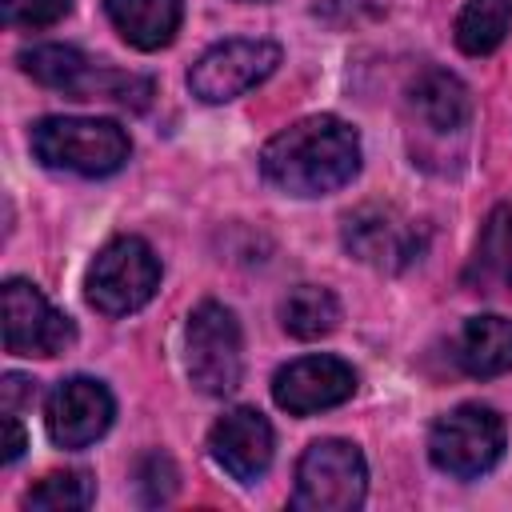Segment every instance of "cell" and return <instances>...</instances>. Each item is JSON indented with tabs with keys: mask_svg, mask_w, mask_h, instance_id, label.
Segmentation results:
<instances>
[{
	"mask_svg": "<svg viewBox=\"0 0 512 512\" xmlns=\"http://www.w3.org/2000/svg\"><path fill=\"white\" fill-rule=\"evenodd\" d=\"M476 292H500L512 284V208L500 204L492 208L480 240H476V256L468 264L464 276Z\"/></svg>",
	"mask_w": 512,
	"mask_h": 512,
	"instance_id": "cell-17",
	"label": "cell"
},
{
	"mask_svg": "<svg viewBox=\"0 0 512 512\" xmlns=\"http://www.w3.org/2000/svg\"><path fill=\"white\" fill-rule=\"evenodd\" d=\"M0 428H4V440H0V460H4V464H16V460H20V452L28 448V436H24L20 420H16V412H4Z\"/></svg>",
	"mask_w": 512,
	"mask_h": 512,
	"instance_id": "cell-23",
	"label": "cell"
},
{
	"mask_svg": "<svg viewBox=\"0 0 512 512\" xmlns=\"http://www.w3.org/2000/svg\"><path fill=\"white\" fill-rule=\"evenodd\" d=\"M184 348H188V380L204 392V396H228L240 388L244 376V340H240V320L232 308L204 300L192 308L188 316V332H184Z\"/></svg>",
	"mask_w": 512,
	"mask_h": 512,
	"instance_id": "cell-7",
	"label": "cell"
},
{
	"mask_svg": "<svg viewBox=\"0 0 512 512\" xmlns=\"http://www.w3.org/2000/svg\"><path fill=\"white\" fill-rule=\"evenodd\" d=\"M112 28L140 52L168 48L184 20V0H104Z\"/></svg>",
	"mask_w": 512,
	"mask_h": 512,
	"instance_id": "cell-14",
	"label": "cell"
},
{
	"mask_svg": "<svg viewBox=\"0 0 512 512\" xmlns=\"http://www.w3.org/2000/svg\"><path fill=\"white\" fill-rule=\"evenodd\" d=\"M32 384H36V380L4 376V388H0V392H4V412H16V404H20V400H32V392H36Z\"/></svg>",
	"mask_w": 512,
	"mask_h": 512,
	"instance_id": "cell-24",
	"label": "cell"
},
{
	"mask_svg": "<svg viewBox=\"0 0 512 512\" xmlns=\"http://www.w3.org/2000/svg\"><path fill=\"white\" fill-rule=\"evenodd\" d=\"M368 492V464L352 440L324 436L312 440L296 464V492L292 508L300 512H352L364 504Z\"/></svg>",
	"mask_w": 512,
	"mask_h": 512,
	"instance_id": "cell-5",
	"label": "cell"
},
{
	"mask_svg": "<svg viewBox=\"0 0 512 512\" xmlns=\"http://www.w3.org/2000/svg\"><path fill=\"white\" fill-rule=\"evenodd\" d=\"M452 356L476 380L504 376L512 368V320L508 316H496V312H484V316L464 320Z\"/></svg>",
	"mask_w": 512,
	"mask_h": 512,
	"instance_id": "cell-16",
	"label": "cell"
},
{
	"mask_svg": "<svg viewBox=\"0 0 512 512\" xmlns=\"http://www.w3.org/2000/svg\"><path fill=\"white\" fill-rule=\"evenodd\" d=\"M72 12V0H4V20L12 28H52Z\"/></svg>",
	"mask_w": 512,
	"mask_h": 512,
	"instance_id": "cell-22",
	"label": "cell"
},
{
	"mask_svg": "<svg viewBox=\"0 0 512 512\" xmlns=\"http://www.w3.org/2000/svg\"><path fill=\"white\" fill-rule=\"evenodd\" d=\"M160 288V256L140 236H112L84 272V296L104 316L140 312Z\"/></svg>",
	"mask_w": 512,
	"mask_h": 512,
	"instance_id": "cell-4",
	"label": "cell"
},
{
	"mask_svg": "<svg viewBox=\"0 0 512 512\" xmlns=\"http://www.w3.org/2000/svg\"><path fill=\"white\" fill-rule=\"evenodd\" d=\"M16 60L36 84L56 88L72 100L104 96V100H116L124 108H148V100H152V80L132 76V72L124 76V72L100 68L72 44H36V48H24Z\"/></svg>",
	"mask_w": 512,
	"mask_h": 512,
	"instance_id": "cell-3",
	"label": "cell"
},
{
	"mask_svg": "<svg viewBox=\"0 0 512 512\" xmlns=\"http://www.w3.org/2000/svg\"><path fill=\"white\" fill-rule=\"evenodd\" d=\"M276 64H280V44L272 40H248V36L220 40L192 64L188 88L204 104H228L248 88L264 84L276 72Z\"/></svg>",
	"mask_w": 512,
	"mask_h": 512,
	"instance_id": "cell-8",
	"label": "cell"
},
{
	"mask_svg": "<svg viewBox=\"0 0 512 512\" xmlns=\"http://www.w3.org/2000/svg\"><path fill=\"white\" fill-rule=\"evenodd\" d=\"M260 172L288 196H328L360 172V136L340 116H304L264 144Z\"/></svg>",
	"mask_w": 512,
	"mask_h": 512,
	"instance_id": "cell-1",
	"label": "cell"
},
{
	"mask_svg": "<svg viewBox=\"0 0 512 512\" xmlns=\"http://www.w3.org/2000/svg\"><path fill=\"white\" fill-rule=\"evenodd\" d=\"M512 32V0H468L456 16V44L468 56H488Z\"/></svg>",
	"mask_w": 512,
	"mask_h": 512,
	"instance_id": "cell-19",
	"label": "cell"
},
{
	"mask_svg": "<svg viewBox=\"0 0 512 512\" xmlns=\"http://www.w3.org/2000/svg\"><path fill=\"white\" fill-rule=\"evenodd\" d=\"M136 488L144 496V504H164L176 492V464L164 452H148L136 464Z\"/></svg>",
	"mask_w": 512,
	"mask_h": 512,
	"instance_id": "cell-21",
	"label": "cell"
},
{
	"mask_svg": "<svg viewBox=\"0 0 512 512\" xmlns=\"http://www.w3.org/2000/svg\"><path fill=\"white\" fill-rule=\"evenodd\" d=\"M116 416L112 392L96 376H68L44 400V428L56 448H88L96 444Z\"/></svg>",
	"mask_w": 512,
	"mask_h": 512,
	"instance_id": "cell-10",
	"label": "cell"
},
{
	"mask_svg": "<svg viewBox=\"0 0 512 512\" xmlns=\"http://www.w3.org/2000/svg\"><path fill=\"white\" fill-rule=\"evenodd\" d=\"M28 144L44 168L72 176H112L132 156L128 132L100 116H44L32 124Z\"/></svg>",
	"mask_w": 512,
	"mask_h": 512,
	"instance_id": "cell-2",
	"label": "cell"
},
{
	"mask_svg": "<svg viewBox=\"0 0 512 512\" xmlns=\"http://www.w3.org/2000/svg\"><path fill=\"white\" fill-rule=\"evenodd\" d=\"M504 420L496 408L488 404H456L452 412H444L432 432H428V460L456 476V480H476L484 472H492L504 456Z\"/></svg>",
	"mask_w": 512,
	"mask_h": 512,
	"instance_id": "cell-6",
	"label": "cell"
},
{
	"mask_svg": "<svg viewBox=\"0 0 512 512\" xmlns=\"http://www.w3.org/2000/svg\"><path fill=\"white\" fill-rule=\"evenodd\" d=\"M412 112L440 136H452V132H464L468 120H472V92L464 88L460 76L444 72V68H428L416 76L412 92Z\"/></svg>",
	"mask_w": 512,
	"mask_h": 512,
	"instance_id": "cell-15",
	"label": "cell"
},
{
	"mask_svg": "<svg viewBox=\"0 0 512 512\" xmlns=\"http://www.w3.org/2000/svg\"><path fill=\"white\" fill-rule=\"evenodd\" d=\"M72 340V320L52 308L32 280H4V348L12 356H60Z\"/></svg>",
	"mask_w": 512,
	"mask_h": 512,
	"instance_id": "cell-9",
	"label": "cell"
},
{
	"mask_svg": "<svg viewBox=\"0 0 512 512\" xmlns=\"http://www.w3.org/2000/svg\"><path fill=\"white\" fill-rule=\"evenodd\" d=\"M280 324L296 340H320L340 324V300L320 284H296L280 300Z\"/></svg>",
	"mask_w": 512,
	"mask_h": 512,
	"instance_id": "cell-18",
	"label": "cell"
},
{
	"mask_svg": "<svg viewBox=\"0 0 512 512\" xmlns=\"http://www.w3.org/2000/svg\"><path fill=\"white\" fill-rule=\"evenodd\" d=\"M344 248L380 272H400L420 260L424 240L416 220L400 216L392 204H360L344 216Z\"/></svg>",
	"mask_w": 512,
	"mask_h": 512,
	"instance_id": "cell-11",
	"label": "cell"
},
{
	"mask_svg": "<svg viewBox=\"0 0 512 512\" xmlns=\"http://www.w3.org/2000/svg\"><path fill=\"white\" fill-rule=\"evenodd\" d=\"M96 500V484L88 472H48L24 492V508H48V512H76Z\"/></svg>",
	"mask_w": 512,
	"mask_h": 512,
	"instance_id": "cell-20",
	"label": "cell"
},
{
	"mask_svg": "<svg viewBox=\"0 0 512 512\" xmlns=\"http://www.w3.org/2000/svg\"><path fill=\"white\" fill-rule=\"evenodd\" d=\"M356 392V372L340 356H300L272 376V400L288 416H312L344 404Z\"/></svg>",
	"mask_w": 512,
	"mask_h": 512,
	"instance_id": "cell-12",
	"label": "cell"
},
{
	"mask_svg": "<svg viewBox=\"0 0 512 512\" xmlns=\"http://www.w3.org/2000/svg\"><path fill=\"white\" fill-rule=\"evenodd\" d=\"M272 448H276V436H272V424L264 420V412L256 408H232L224 412L212 432H208V452L212 460L240 484H252L268 472L272 464Z\"/></svg>",
	"mask_w": 512,
	"mask_h": 512,
	"instance_id": "cell-13",
	"label": "cell"
}]
</instances>
